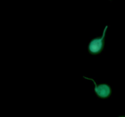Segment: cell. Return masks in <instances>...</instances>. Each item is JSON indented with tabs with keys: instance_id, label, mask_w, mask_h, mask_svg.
Listing matches in <instances>:
<instances>
[{
	"instance_id": "3",
	"label": "cell",
	"mask_w": 125,
	"mask_h": 117,
	"mask_svg": "<svg viewBox=\"0 0 125 117\" xmlns=\"http://www.w3.org/2000/svg\"><path fill=\"white\" fill-rule=\"evenodd\" d=\"M117 117H125V115H120L117 116Z\"/></svg>"
},
{
	"instance_id": "1",
	"label": "cell",
	"mask_w": 125,
	"mask_h": 117,
	"mask_svg": "<svg viewBox=\"0 0 125 117\" xmlns=\"http://www.w3.org/2000/svg\"><path fill=\"white\" fill-rule=\"evenodd\" d=\"M110 26L109 24L106 25L101 36L95 37L90 39L87 46V52L89 55L97 56L101 55L104 52L107 32Z\"/></svg>"
},
{
	"instance_id": "2",
	"label": "cell",
	"mask_w": 125,
	"mask_h": 117,
	"mask_svg": "<svg viewBox=\"0 0 125 117\" xmlns=\"http://www.w3.org/2000/svg\"><path fill=\"white\" fill-rule=\"evenodd\" d=\"M83 80H90L94 84L93 93L98 99H109L112 96V88L109 83L98 82L94 78L83 76Z\"/></svg>"
}]
</instances>
